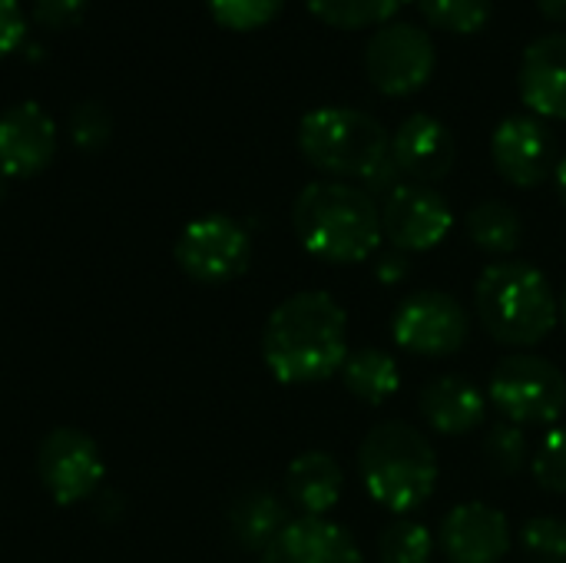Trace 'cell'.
I'll return each instance as SVG.
<instances>
[{
  "label": "cell",
  "mask_w": 566,
  "mask_h": 563,
  "mask_svg": "<svg viewBox=\"0 0 566 563\" xmlns=\"http://www.w3.org/2000/svg\"><path fill=\"white\" fill-rule=\"evenodd\" d=\"M262 358L282 385H315L348 358V315L328 292H298L265 322Z\"/></svg>",
  "instance_id": "cell-1"
},
{
  "label": "cell",
  "mask_w": 566,
  "mask_h": 563,
  "mask_svg": "<svg viewBox=\"0 0 566 563\" xmlns=\"http://www.w3.org/2000/svg\"><path fill=\"white\" fill-rule=\"evenodd\" d=\"M292 226L305 252L322 262H368L381 246V209L355 183H308L292 206Z\"/></svg>",
  "instance_id": "cell-2"
},
{
  "label": "cell",
  "mask_w": 566,
  "mask_h": 563,
  "mask_svg": "<svg viewBox=\"0 0 566 563\" xmlns=\"http://www.w3.org/2000/svg\"><path fill=\"white\" fill-rule=\"evenodd\" d=\"M474 305L488 335L507 348L541 345L560 319V302L547 275L531 262L488 265L478 275Z\"/></svg>",
  "instance_id": "cell-3"
},
{
  "label": "cell",
  "mask_w": 566,
  "mask_h": 563,
  "mask_svg": "<svg viewBox=\"0 0 566 563\" xmlns=\"http://www.w3.org/2000/svg\"><path fill=\"white\" fill-rule=\"evenodd\" d=\"M358 475L375 504L395 514H411L434 494L438 455L408 421H381L361 438Z\"/></svg>",
  "instance_id": "cell-4"
},
{
  "label": "cell",
  "mask_w": 566,
  "mask_h": 563,
  "mask_svg": "<svg viewBox=\"0 0 566 563\" xmlns=\"http://www.w3.org/2000/svg\"><path fill=\"white\" fill-rule=\"evenodd\" d=\"M298 153L332 179H365L391 156V133L365 110L318 106L298 123Z\"/></svg>",
  "instance_id": "cell-5"
},
{
  "label": "cell",
  "mask_w": 566,
  "mask_h": 563,
  "mask_svg": "<svg viewBox=\"0 0 566 563\" xmlns=\"http://www.w3.org/2000/svg\"><path fill=\"white\" fill-rule=\"evenodd\" d=\"M488 398L504 421L517 428L557 425L566 411V378L554 362L531 352H514L491 372Z\"/></svg>",
  "instance_id": "cell-6"
},
{
  "label": "cell",
  "mask_w": 566,
  "mask_h": 563,
  "mask_svg": "<svg viewBox=\"0 0 566 563\" xmlns=\"http://www.w3.org/2000/svg\"><path fill=\"white\" fill-rule=\"evenodd\" d=\"M438 50L424 27L391 20L365 43V73L385 96H415L434 76Z\"/></svg>",
  "instance_id": "cell-7"
},
{
  "label": "cell",
  "mask_w": 566,
  "mask_h": 563,
  "mask_svg": "<svg viewBox=\"0 0 566 563\" xmlns=\"http://www.w3.org/2000/svg\"><path fill=\"white\" fill-rule=\"evenodd\" d=\"M176 262L196 282H229L239 279L252 262L249 232L229 216H202L192 219L176 239Z\"/></svg>",
  "instance_id": "cell-8"
},
{
  "label": "cell",
  "mask_w": 566,
  "mask_h": 563,
  "mask_svg": "<svg viewBox=\"0 0 566 563\" xmlns=\"http://www.w3.org/2000/svg\"><path fill=\"white\" fill-rule=\"evenodd\" d=\"M471 322L461 302L448 292H415L405 299L391 319L395 342L421 358H448L468 342Z\"/></svg>",
  "instance_id": "cell-9"
},
{
  "label": "cell",
  "mask_w": 566,
  "mask_h": 563,
  "mask_svg": "<svg viewBox=\"0 0 566 563\" xmlns=\"http://www.w3.org/2000/svg\"><path fill=\"white\" fill-rule=\"evenodd\" d=\"M454 212L434 186L401 183L381 202V232L398 252H428L448 239Z\"/></svg>",
  "instance_id": "cell-10"
},
{
  "label": "cell",
  "mask_w": 566,
  "mask_h": 563,
  "mask_svg": "<svg viewBox=\"0 0 566 563\" xmlns=\"http://www.w3.org/2000/svg\"><path fill=\"white\" fill-rule=\"evenodd\" d=\"M36 475L43 488L50 491V498L66 508L76 501H86L99 488L106 465L90 435L76 428H56L40 441Z\"/></svg>",
  "instance_id": "cell-11"
},
{
  "label": "cell",
  "mask_w": 566,
  "mask_h": 563,
  "mask_svg": "<svg viewBox=\"0 0 566 563\" xmlns=\"http://www.w3.org/2000/svg\"><path fill=\"white\" fill-rule=\"evenodd\" d=\"M491 159L504 183L517 189L541 186L557 173V139L537 116H507L491 136Z\"/></svg>",
  "instance_id": "cell-12"
},
{
  "label": "cell",
  "mask_w": 566,
  "mask_h": 563,
  "mask_svg": "<svg viewBox=\"0 0 566 563\" xmlns=\"http://www.w3.org/2000/svg\"><path fill=\"white\" fill-rule=\"evenodd\" d=\"M391 159L408 183L434 186L458 163L454 133L431 113H411L391 133Z\"/></svg>",
  "instance_id": "cell-13"
},
{
  "label": "cell",
  "mask_w": 566,
  "mask_h": 563,
  "mask_svg": "<svg viewBox=\"0 0 566 563\" xmlns=\"http://www.w3.org/2000/svg\"><path fill=\"white\" fill-rule=\"evenodd\" d=\"M438 544L451 563H501L511 551V524L497 508L468 501L444 514Z\"/></svg>",
  "instance_id": "cell-14"
},
{
  "label": "cell",
  "mask_w": 566,
  "mask_h": 563,
  "mask_svg": "<svg viewBox=\"0 0 566 563\" xmlns=\"http://www.w3.org/2000/svg\"><path fill=\"white\" fill-rule=\"evenodd\" d=\"M56 153V126L36 103H17L0 113V173L30 179L50 166Z\"/></svg>",
  "instance_id": "cell-15"
},
{
  "label": "cell",
  "mask_w": 566,
  "mask_h": 563,
  "mask_svg": "<svg viewBox=\"0 0 566 563\" xmlns=\"http://www.w3.org/2000/svg\"><path fill=\"white\" fill-rule=\"evenodd\" d=\"M517 93L537 119H566V33L537 37L524 50Z\"/></svg>",
  "instance_id": "cell-16"
},
{
  "label": "cell",
  "mask_w": 566,
  "mask_h": 563,
  "mask_svg": "<svg viewBox=\"0 0 566 563\" xmlns=\"http://www.w3.org/2000/svg\"><path fill=\"white\" fill-rule=\"evenodd\" d=\"M259 563H361L355 538L328 518L289 521Z\"/></svg>",
  "instance_id": "cell-17"
},
{
  "label": "cell",
  "mask_w": 566,
  "mask_h": 563,
  "mask_svg": "<svg viewBox=\"0 0 566 563\" xmlns=\"http://www.w3.org/2000/svg\"><path fill=\"white\" fill-rule=\"evenodd\" d=\"M418 405H421V418L428 421V428L448 438L471 435L488 418V395L471 378H461V375H444V378L428 382Z\"/></svg>",
  "instance_id": "cell-18"
},
{
  "label": "cell",
  "mask_w": 566,
  "mask_h": 563,
  "mask_svg": "<svg viewBox=\"0 0 566 563\" xmlns=\"http://www.w3.org/2000/svg\"><path fill=\"white\" fill-rule=\"evenodd\" d=\"M345 491V475L338 461L325 451L298 455L285 471V498L302 518H325Z\"/></svg>",
  "instance_id": "cell-19"
},
{
  "label": "cell",
  "mask_w": 566,
  "mask_h": 563,
  "mask_svg": "<svg viewBox=\"0 0 566 563\" xmlns=\"http://www.w3.org/2000/svg\"><path fill=\"white\" fill-rule=\"evenodd\" d=\"M342 382L358 402L385 405L401 388V368L381 348H358V352H348V358L342 365Z\"/></svg>",
  "instance_id": "cell-20"
},
{
  "label": "cell",
  "mask_w": 566,
  "mask_h": 563,
  "mask_svg": "<svg viewBox=\"0 0 566 563\" xmlns=\"http://www.w3.org/2000/svg\"><path fill=\"white\" fill-rule=\"evenodd\" d=\"M464 229H468V239L488 256H511V252H517V246L524 239V222H521L517 209L501 199L478 202L468 212Z\"/></svg>",
  "instance_id": "cell-21"
},
{
  "label": "cell",
  "mask_w": 566,
  "mask_h": 563,
  "mask_svg": "<svg viewBox=\"0 0 566 563\" xmlns=\"http://www.w3.org/2000/svg\"><path fill=\"white\" fill-rule=\"evenodd\" d=\"M285 524V504L265 491H249L232 508V531L249 551H265Z\"/></svg>",
  "instance_id": "cell-22"
},
{
  "label": "cell",
  "mask_w": 566,
  "mask_h": 563,
  "mask_svg": "<svg viewBox=\"0 0 566 563\" xmlns=\"http://www.w3.org/2000/svg\"><path fill=\"white\" fill-rule=\"evenodd\" d=\"M308 10L335 30L385 27L408 0H305Z\"/></svg>",
  "instance_id": "cell-23"
},
{
  "label": "cell",
  "mask_w": 566,
  "mask_h": 563,
  "mask_svg": "<svg viewBox=\"0 0 566 563\" xmlns=\"http://www.w3.org/2000/svg\"><path fill=\"white\" fill-rule=\"evenodd\" d=\"M418 10L434 30L471 37L488 27L494 13V0H418Z\"/></svg>",
  "instance_id": "cell-24"
},
{
  "label": "cell",
  "mask_w": 566,
  "mask_h": 563,
  "mask_svg": "<svg viewBox=\"0 0 566 563\" xmlns=\"http://www.w3.org/2000/svg\"><path fill=\"white\" fill-rule=\"evenodd\" d=\"M378 554H381V563H431L434 538L421 521L398 518L381 531Z\"/></svg>",
  "instance_id": "cell-25"
},
{
  "label": "cell",
  "mask_w": 566,
  "mask_h": 563,
  "mask_svg": "<svg viewBox=\"0 0 566 563\" xmlns=\"http://www.w3.org/2000/svg\"><path fill=\"white\" fill-rule=\"evenodd\" d=\"M531 458V448H527V435L524 428L511 425V421H497L491 425L488 438H484V465L501 475V478H511L517 475Z\"/></svg>",
  "instance_id": "cell-26"
},
{
  "label": "cell",
  "mask_w": 566,
  "mask_h": 563,
  "mask_svg": "<svg viewBox=\"0 0 566 563\" xmlns=\"http://www.w3.org/2000/svg\"><path fill=\"white\" fill-rule=\"evenodd\" d=\"M206 3L212 20L235 33H249L272 23L285 7V0H206Z\"/></svg>",
  "instance_id": "cell-27"
},
{
  "label": "cell",
  "mask_w": 566,
  "mask_h": 563,
  "mask_svg": "<svg viewBox=\"0 0 566 563\" xmlns=\"http://www.w3.org/2000/svg\"><path fill=\"white\" fill-rule=\"evenodd\" d=\"M521 548L531 563H566V521L531 518L521 528Z\"/></svg>",
  "instance_id": "cell-28"
},
{
  "label": "cell",
  "mask_w": 566,
  "mask_h": 563,
  "mask_svg": "<svg viewBox=\"0 0 566 563\" xmlns=\"http://www.w3.org/2000/svg\"><path fill=\"white\" fill-rule=\"evenodd\" d=\"M534 478L544 491L566 494V425L551 428L534 455Z\"/></svg>",
  "instance_id": "cell-29"
},
{
  "label": "cell",
  "mask_w": 566,
  "mask_h": 563,
  "mask_svg": "<svg viewBox=\"0 0 566 563\" xmlns=\"http://www.w3.org/2000/svg\"><path fill=\"white\" fill-rule=\"evenodd\" d=\"M70 136L80 149H99L109 139V113L93 100L80 103L70 116Z\"/></svg>",
  "instance_id": "cell-30"
},
{
  "label": "cell",
  "mask_w": 566,
  "mask_h": 563,
  "mask_svg": "<svg viewBox=\"0 0 566 563\" xmlns=\"http://www.w3.org/2000/svg\"><path fill=\"white\" fill-rule=\"evenodd\" d=\"M86 10V0H33V17L43 27H73Z\"/></svg>",
  "instance_id": "cell-31"
},
{
  "label": "cell",
  "mask_w": 566,
  "mask_h": 563,
  "mask_svg": "<svg viewBox=\"0 0 566 563\" xmlns=\"http://www.w3.org/2000/svg\"><path fill=\"white\" fill-rule=\"evenodd\" d=\"M27 37V20L17 0H0V60L13 53Z\"/></svg>",
  "instance_id": "cell-32"
},
{
  "label": "cell",
  "mask_w": 566,
  "mask_h": 563,
  "mask_svg": "<svg viewBox=\"0 0 566 563\" xmlns=\"http://www.w3.org/2000/svg\"><path fill=\"white\" fill-rule=\"evenodd\" d=\"M408 272H411V262H408V256L398 252V249L381 252V256L375 259V279L385 282V285H398L401 279H408Z\"/></svg>",
  "instance_id": "cell-33"
},
{
  "label": "cell",
  "mask_w": 566,
  "mask_h": 563,
  "mask_svg": "<svg viewBox=\"0 0 566 563\" xmlns=\"http://www.w3.org/2000/svg\"><path fill=\"white\" fill-rule=\"evenodd\" d=\"M537 10L551 23H566V0H537Z\"/></svg>",
  "instance_id": "cell-34"
},
{
  "label": "cell",
  "mask_w": 566,
  "mask_h": 563,
  "mask_svg": "<svg viewBox=\"0 0 566 563\" xmlns=\"http://www.w3.org/2000/svg\"><path fill=\"white\" fill-rule=\"evenodd\" d=\"M554 179H557V196H560V202L566 206V156H560V163H557V173H554Z\"/></svg>",
  "instance_id": "cell-35"
},
{
  "label": "cell",
  "mask_w": 566,
  "mask_h": 563,
  "mask_svg": "<svg viewBox=\"0 0 566 563\" xmlns=\"http://www.w3.org/2000/svg\"><path fill=\"white\" fill-rule=\"evenodd\" d=\"M0 199H3V173H0Z\"/></svg>",
  "instance_id": "cell-36"
},
{
  "label": "cell",
  "mask_w": 566,
  "mask_h": 563,
  "mask_svg": "<svg viewBox=\"0 0 566 563\" xmlns=\"http://www.w3.org/2000/svg\"><path fill=\"white\" fill-rule=\"evenodd\" d=\"M560 312H564V319H566V295H564V302H560Z\"/></svg>",
  "instance_id": "cell-37"
}]
</instances>
